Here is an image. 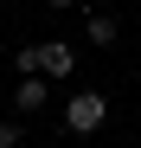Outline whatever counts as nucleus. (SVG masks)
Here are the masks:
<instances>
[{"mask_svg":"<svg viewBox=\"0 0 141 148\" xmlns=\"http://www.w3.org/2000/svg\"><path fill=\"white\" fill-rule=\"evenodd\" d=\"M70 71H77V52L58 45V39H45L39 45V77H70Z\"/></svg>","mask_w":141,"mask_h":148,"instance_id":"2","label":"nucleus"},{"mask_svg":"<svg viewBox=\"0 0 141 148\" xmlns=\"http://www.w3.org/2000/svg\"><path fill=\"white\" fill-rule=\"evenodd\" d=\"M13 64H19V77H39V45H19Z\"/></svg>","mask_w":141,"mask_h":148,"instance_id":"5","label":"nucleus"},{"mask_svg":"<svg viewBox=\"0 0 141 148\" xmlns=\"http://www.w3.org/2000/svg\"><path fill=\"white\" fill-rule=\"evenodd\" d=\"M45 97H52V90H45V77H19L13 110H19V116H39V110H45Z\"/></svg>","mask_w":141,"mask_h":148,"instance_id":"3","label":"nucleus"},{"mask_svg":"<svg viewBox=\"0 0 141 148\" xmlns=\"http://www.w3.org/2000/svg\"><path fill=\"white\" fill-rule=\"evenodd\" d=\"M45 7H58V13H64V7H77V0H45Z\"/></svg>","mask_w":141,"mask_h":148,"instance_id":"7","label":"nucleus"},{"mask_svg":"<svg viewBox=\"0 0 141 148\" xmlns=\"http://www.w3.org/2000/svg\"><path fill=\"white\" fill-rule=\"evenodd\" d=\"M103 122H109V97H96V90H83V97H70V103H64V129L96 135Z\"/></svg>","mask_w":141,"mask_h":148,"instance_id":"1","label":"nucleus"},{"mask_svg":"<svg viewBox=\"0 0 141 148\" xmlns=\"http://www.w3.org/2000/svg\"><path fill=\"white\" fill-rule=\"evenodd\" d=\"M0 148H19V122H0Z\"/></svg>","mask_w":141,"mask_h":148,"instance_id":"6","label":"nucleus"},{"mask_svg":"<svg viewBox=\"0 0 141 148\" xmlns=\"http://www.w3.org/2000/svg\"><path fill=\"white\" fill-rule=\"evenodd\" d=\"M90 45H115V19L109 13H90Z\"/></svg>","mask_w":141,"mask_h":148,"instance_id":"4","label":"nucleus"}]
</instances>
